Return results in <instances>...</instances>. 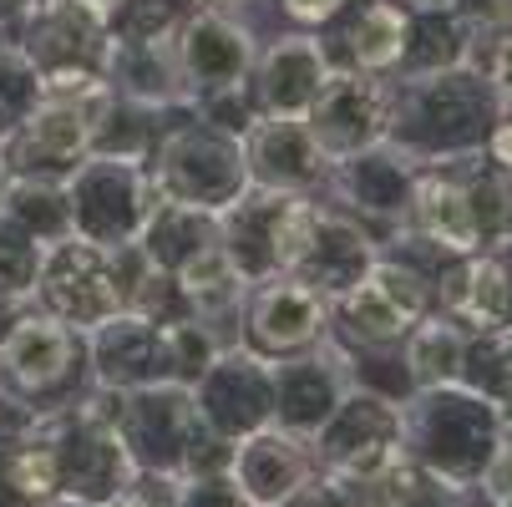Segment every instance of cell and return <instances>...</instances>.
I'll return each instance as SVG.
<instances>
[{
	"mask_svg": "<svg viewBox=\"0 0 512 507\" xmlns=\"http://www.w3.org/2000/svg\"><path fill=\"white\" fill-rule=\"evenodd\" d=\"M497 406L472 396L467 386H436L416 391L401 406V447L416 467L442 477L457 492H477L492 452H497Z\"/></svg>",
	"mask_w": 512,
	"mask_h": 507,
	"instance_id": "obj_1",
	"label": "cell"
},
{
	"mask_svg": "<svg viewBox=\"0 0 512 507\" xmlns=\"http://www.w3.org/2000/svg\"><path fill=\"white\" fill-rule=\"evenodd\" d=\"M92 360H87V335L66 330L51 315H21L16 325L0 330V396L21 401L26 411H61L77 406L92 386Z\"/></svg>",
	"mask_w": 512,
	"mask_h": 507,
	"instance_id": "obj_2",
	"label": "cell"
},
{
	"mask_svg": "<svg viewBox=\"0 0 512 507\" xmlns=\"http://www.w3.org/2000/svg\"><path fill=\"white\" fill-rule=\"evenodd\" d=\"M41 315L61 320L77 335H97L127 310V289L117 279V254L107 244H92L71 234L61 244H46L41 274H36Z\"/></svg>",
	"mask_w": 512,
	"mask_h": 507,
	"instance_id": "obj_3",
	"label": "cell"
},
{
	"mask_svg": "<svg viewBox=\"0 0 512 507\" xmlns=\"http://www.w3.org/2000/svg\"><path fill=\"white\" fill-rule=\"evenodd\" d=\"M310 452H315V477H325V482H355L365 472H381L386 462H396L406 452L401 447V406L365 386H350L335 401V411L315 426Z\"/></svg>",
	"mask_w": 512,
	"mask_h": 507,
	"instance_id": "obj_4",
	"label": "cell"
},
{
	"mask_svg": "<svg viewBox=\"0 0 512 507\" xmlns=\"http://www.w3.org/2000/svg\"><path fill=\"white\" fill-rule=\"evenodd\" d=\"M112 426H117V442H122L132 472H158V477L183 482L203 416H198L188 386H142V391H117Z\"/></svg>",
	"mask_w": 512,
	"mask_h": 507,
	"instance_id": "obj_5",
	"label": "cell"
},
{
	"mask_svg": "<svg viewBox=\"0 0 512 507\" xmlns=\"http://www.w3.org/2000/svg\"><path fill=\"white\" fill-rule=\"evenodd\" d=\"M193 406L224 442L274 426V366L249 350H218L213 366L193 381Z\"/></svg>",
	"mask_w": 512,
	"mask_h": 507,
	"instance_id": "obj_6",
	"label": "cell"
},
{
	"mask_svg": "<svg viewBox=\"0 0 512 507\" xmlns=\"http://www.w3.org/2000/svg\"><path fill=\"white\" fill-rule=\"evenodd\" d=\"M325 340V295L310 284H264L254 305H249V325H244V350L279 366V360H295L320 350Z\"/></svg>",
	"mask_w": 512,
	"mask_h": 507,
	"instance_id": "obj_7",
	"label": "cell"
},
{
	"mask_svg": "<svg viewBox=\"0 0 512 507\" xmlns=\"http://www.w3.org/2000/svg\"><path fill=\"white\" fill-rule=\"evenodd\" d=\"M340 315L360 345H396L426 315V284L411 269L376 264L340 295Z\"/></svg>",
	"mask_w": 512,
	"mask_h": 507,
	"instance_id": "obj_8",
	"label": "cell"
},
{
	"mask_svg": "<svg viewBox=\"0 0 512 507\" xmlns=\"http://www.w3.org/2000/svg\"><path fill=\"white\" fill-rule=\"evenodd\" d=\"M315 477V452L310 437H295L284 426H259L234 442L229 457V482L254 502V507H279Z\"/></svg>",
	"mask_w": 512,
	"mask_h": 507,
	"instance_id": "obj_9",
	"label": "cell"
},
{
	"mask_svg": "<svg viewBox=\"0 0 512 507\" xmlns=\"http://www.w3.org/2000/svg\"><path fill=\"white\" fill-rule=\"evenodd\" d=\"M315 148L325 158H345V153H360L386 132V107H381V92L365 82V77H335V87H320V97L310 102V117H305Z\"/></svg>",
	"mask_w": 512,
	"mask_h": 507,
	"instance_id": "obj_10",
	"label": "cell"
},
{
	"mask_svg": "<svg viewBox=\"0 0 512 507\" xmlns=\"http://www.w3.org/2000/svg\"><path fill=\"white\" fill-rule=\"evenodd\" d=\"M350 391V376L340 360H325L320 350L279 360L274 366V426L315 437V426L335 411V401Z\"/></svg>",
	"mask_w": 512,
	"mask_h": 507,
	"instance_id": "obj_11",
	"label": "cell"
},
{
	"mask_svg": "<svg viewBox=\"0 0 512 507\" xmlns=\"http://www.w3.org/2000/svg\"><path fill=\"white\" fill-rule=\"evenodd\" d=\"M416 224L431 244H442L452 254H477L482 249V213H477L472 193L452 178H421Z\"/></svg>",
	"mask_w": 512,
	"mask_h": 507,
	"instance_id": "obj_12",
	"label": "cell"
},
{
	"mask_svg": "<svg viewBox=\"0 0 512 507\" xmlns=\"http://www.w3.org/2000/svg\"><path fill=\"white\" fill-rule=\"evenodd\" d=\"M406 350V376L416 391H436V386H462V371H467V330L457 320H416L411 335L401 340Z\"/></svg>",
	"mask_w": 512,
	"mask_h": 507,
	"instance_id": "obj_13",
	"label": "cell"
},
{
	"mask_svg": "<svg viewBox=\"0 0 512 507\" xmlns=\"http://www.w3.org/2000/svg\"><path fill=\"white\" fill-rule=\"evenodd\" d=\"M447 305L457 325H472L477 335H502L512 330V279L497 259H472Z\"/></svg>",
	"mask_w": 512,
	"mask_h": 507,
	"instance_id": "obj_14",
	"label": "cell"
},
{
	"mask_svg": "<svg viewBox=\"0 0 512 507\" xmlns=\"http://www.w3.org/2000/svg\"><path fill=\"white\" fill-rule=\"evenodd\" d=\"M46 244L26 234L16 219L0 213V305H26L36 300V274H41Z\"/></svg>",
	"mask_w": 512,
	"mask_h": 507,
	"instance_id": "obj_15",
	"label": "cell"
},
{
	"mask_svg": "<svg viewBox=\"0 0 512 507\" xmlns=\"http://www.w3.org/2000/svg\"><path fill=\"white\" fill-rule=\"evenodd\" d=\"M56 497L41 447L26 437L0 452V507H46Z\"/></svg>",
	"mask_w": 512,
	"mask_h": 507,
	"instance_id": "obj_16",
	"label": "cell"
},
{
	"mask_svg": "<svg viewBox=\"0 0 512 507\" xmlns=\"http://www.w3.org/2000/svg\"><path fill=\"white\" fill-rule=\"evenodd\" d=\"M401 46H406V16H401L396 6L376 0V6L360 11V21H355V31H350V51H355V61H360L365 71L391 66V61L401 56Z\"/></svg>",
	"mask_w": 512,
	"mask_h": 507,
	"instance_id": "obj_17",
	"label": "cell"
},
{
	"mask_svg": "<svg viewBox=\"0 0 512 507\" xmlns=\"http://www.w3.org/2000/svg\"><path fill=\"white\" fill-rule=\"evenodd\" d=\"M41 97H46V92H41V82H36L31 61H26L16 46H0V137H11V132L31 117V107H36Z\"/></svg>",
	"mask_w": 512,
	"mask_h": 507,
	"instance_id": "obj_18",
	"label": "cell"
},
{
	"mask_svg": "<svg viewBox=\"0 0 512 507\" xmlns=\"http://www.w3.org/2000/svg\"><path fill=\"white\" fill-rule=\"evenodd\" d=\"M102 507H178V477L158 472H132Z\"/></svg>",
	"mask_w": 512,
	"mask_h": 507,
	"instance_id": "obj_19",
	"label": "cell"
},
{
	"mask_svg": "<svg viewBox=\"0 0 512 507\" xmlns=\"http://www.w3.org/2000/svg\"><path fill=\"white\" fill-rule=\"evenodd\" d=\"M279 507H345V502H340V492H335L325 477H310V482H305L295 497H289V502H279Z\"/></svg>",
	"mask_w": 512,
	"mask_h": 507,
	"instance_id": "obj_20",
	"label": "cell"
},
{
	"mask_svg": "<svg viewBox=\"0 0 512 507\" xmlns=\"http://www.w3.org/2000/svg\"><path fill=\"white\" fill-rule=\"evenodd\" d=\"M492 82H497L502 102H512V31L497 36V46H492Z\"/></svg>",
	"mask_w": 512,
	"mask_h": 507,
	"instance_id": "obj_21",
	"label": "cell"
},
{
	"mask_svg": "<svg viewBox=\"0 0 512 507\" xmlns=\"http://www.w3.org/2000/svg\"><path fill=\"white\" fill-rule=\"evenodd\" d=\"M345 6V0H284V11L289 16H300V21H325Z\"/></svg>",
	"mask_w": 512,
	"mask_h": 507,
	"instance_id": "obj_22",
	"label": "cell"
},
{
	"mask_svg": "<svg viewBox=\"0 0 512 507\" xmlns=\"http://www.w3.org/2000/svg\"><path fill=\"white\" fill-rule=\"evenodd\" d=\"M492 158H497L502 168H512V122L497 127V137H492Z\"/></svg>",
	"mask_w": 512,
	"mask_h": 507,
	"instance_id": "obj_23",
	"label": "cell"
},
{
	"mask_svg": "<svg viewBox=\"0 0 512 507\" xmlns=\"http://www.w3.org/2000/svg\"><path fill=\"white\" fill-rule=\"evenodd\" d=\"M36 6V0H0V26H11V21H21L26 11Z\"/></svg>",
	"mask_w": 512,
	"mask_h": 507,
	"instance_id": "obj_24",
	"label": "cell"
},
{
	"mask_svg": "<svg viewBox=\"0 0 512 507\" xmlns=\"http://www.w3.org/2000/svg\"><path fill=\"white\" fill-rule=\"evenodd\" d=\"M411 6H421V11H452L457 0H411Z\"/></svg>",
	"mask_w": 512,
	"mask_h": 507,
	"instance_id": "obj_25",
	"label": "cell"
},
{
	"mask_svg": "<svg viewBox=\"0 0 512 507\" xmlns=\"http://www.w3.org/2000/svg\"><path fill=\"white\" fill-rule=\"evenodd\" d=\"M77 6H87V11H97V16H107V11L117 6V0H77Z\"/></svg>",
	"mask_w": 512,
	"mask_h": 507,
	"instance_id": "obj_26",
	"label": "cell"
},
{
	"mask_svg": "<svg viewBox=\"0 0 512 507\" xmlns=\"http://www.w3.org/2000/svg\"><path fill=\"white\" fill-rule=\"evenodd\" d=\"M46 507H102V502H77V497H51Z\"/></svg>",
	"mask_w": 512,
	"mask_h": 507,
	"instance_id": "obj_27",
	"label": "cell"
},
{
	"mask_svg": "<svg viewBox=\"0 0 512 507\" xmlns=\"http://www.w3.org/2000/svg\"><path fill=\"white\" fill-rule=\"evenodd\" d=\"M0 183H6V168H0Z\"/></svg>",
	"mask_w": 512,
	"mask_h": 507,
	"instance_id": "obj_28",
	"label": "cell"
}]
</instances>
